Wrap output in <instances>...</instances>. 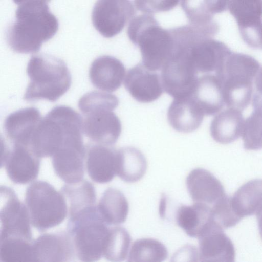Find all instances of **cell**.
Segmentation results:
<instances>
[{"mask_svg":"<svg viewBox=\"0 0 262 262\" xmlns=\"http://www.w3.org/2000/svg\"><path fill=\"white\" fill-rule=\"evenodd\" d=\"M61 193L68 202L69 214L96 204V195L94 186L86 180L64 185Z\"/></svg>","mask_w":262,"mask_h":262,"instance_id":"obj_31","label":"cell"},{"mask_svg":"<svg viewBox=\"0 0 262 262\" xmlns=\"http://www.w3.org/2000/svg\"><path fill=\"white\" fill-rule=\"evenodd\" d=\"M17 7L14 20L6 31L7 42L15 52L34 53L42 43L51 38L59 23L50 10L48 1H14Z\"/></svg>","mask_w":262,"mask_h":262,"instance_id":"obj_1","label":"cell"},{"mask_svg":"<svg viewBox=\"0 0 262 262\" xmlns=\"http://www.w3.org/2000/svg\"><path fill=\"white\" fill-rule=\"evenodd\" d=\"M98 210L108 226L123 223L128 213V203L124 194L114 188H107L97 205Z\"/></svg>","mask_w":262,"mask_h":262,"instance_id":"obj_29","label":"cell"},{"mask_svg":"<svg viewBox=\"0 0 262 262\" xmlns=\"http://www.w3.org/2000/svg\"><path fill=\"white\" fill-rule=\"evenodd\" d=\"M227 9L236 20L243 41L261 50L262 1H228Z\"/></svg>","mask_w":262,"mask_h":262,"instance_id":"obj_11","label":"cell"},{"mask_svg":"<svg viewBox=\"0 0 262 262\" xmlns=\"http://www.w3.org/2000/svg\"><path fill=\"white\" fill-rule=\"evenodd\" d=\"M85 149L68 147L60 149L52 157L56 174L68 184L83 180Z\"/></svg>","mask_w":262,"mask_h":262,"instance_id":"obj_25","label":"cell"},{"mask_svg":"<svg viewBox=\"0 0 262 262\" xmlns=\"http://www.w3.org/2000/svg\"><path fill=\"white\" fill-rule=\"evenodd\" d=\"M223 228L214 222L198 237L200 262H235V250Z\"/></svg>","mask_w":262,"mask_h":262,"instance_id":"obj_14","label":"cell"},{"mask_svg":"<svg viewBox=\"0 0 262 262\" xmlns=\"http://www.w3.org/2000/svg\"><path fill=\"white\" fill-rule=\"evenodd\" d=\"M165 246L151 238L136 240L132 245L127 262H163L168 257Z\"/></svg>","mask_w":262,"mask_h":262,"instance_id":"obj_30","label":"cell"},{"mask_svg":"<svg viewBox=\"0 0 262 262\" xmlns=\"http://www.w3.org/2000/svg\"><path fill=\"white\" fill-rule=\"evenodd\" d=\"M232 52L224 42L214 39L199 42L190 49V59L198 72L216 73Z\"/></svg>","mask_w":262,"mask_h":262,"instance_id":"obj_21","label":"cell"},{"mask_svg":"<svg viewBox=\"0 0 262 262\" xmlns=\"http://www.w3.org/2000/svg\"><path fill=\"white\" fill-rule=\"evenodd\" d=\"M96 204L69 214L67 232L75 255L81 262H97L103 257L110 227Z\"/></svg>","mask_w":262,"mask_h":262,"instance_id":"obj_5","label":"cell"},{"mask_svg":"<svg viewBox=\"0 0 262 262\" xmlns=\"http://www.w3.org/2000/svg\"><path fill=\"white\" fill-rule=\"evenodd\" d=\"M254 85L252 98L253 111L262 115V67L255 78Z\"/></svg>","mask_w":262,"mask_h":262,"instance_id":"obj_40","label":"cell"},{"mask_svg":"<svg viewBox=\"0 0 262 262\" xmlns=\"http://www.w3.org/2000/svg\"><path fill=\"white\" fill-rule=\"evenodd\" d=\"M83 121L80 114L71 107L56 106L39 123L29 147L39 158L52 157L64 148H85Z\"/></svg>","mask_w":262,"mask_h":262,"instance_id":"obj_2","label":"cell"},{"mask_svg":"<svg viewBox=\"0 0 262 262\" xmlns=\"http://www.w3.org/2000/svg\"><path fill=\"white\" fill-rule=\"evenodd\" d=\"M211 208L214 220L223 229L233 227L241 220L234 211L231 196L227 194L217 201Z\"/></svg>","mask_w":262,"mask_h":262,"instance_id":"obj_37","label":"cell"},{"mask_svg":"<svg viewBox=\"0 0 262 262\" xmlns=\"http://www.w3.org/2000/svg\"><path fill=\"white\" fill-rule=\"evenodd\" d=\"M198 73L188 52L173 51L161 69L164 91L174 99L191 96L198 82Z\"/></svg>","mask_w":262,"mask_h":262,"instance_id":"obj_8","label":"cell"},{"mask_svg":"<svg viewBox=\"0 0 262 262\" xmlns=\"http://www.w3.org/2000/svg\"><path fill=\"white\" fill-rule=\"evenodd\" d=\"M127 33L132 42L139 48L144 66L151 71L161 69L173 52L169 29L160 26L152 14H143L131 20Z\"/></svg>","mask_w":262,"mask_h":262,"instance_id":"obj_6","label":"cell"},{"mask_svg":"<svg viewBox=\"0 0 262 262\" xmlns=\"http://www.w3.org/2000/svg\"><path fill=\"white\" fill-rule=\"evenodd\" d=\"M181 5L190 24L202 25L215 21L208 0L182 1Z\"/></svg>","mask_w":262,"mask_h":262,"instance_id":"obj_36","label":"cell"},{"mask_svg":"<svg viewBox=\"0 0 262 262\" xmlns=\"http://www.w3.org/2000/svg\"><path fill=\"white\" fill-rule=\"evenodd\" d=\"M4 146L2 163L10 179L19 184L34 180L39 171V158L28 146L13 144L11 149L5 145Z\"/></svg>","mask_w":262,"mask_h":262,"instance_id":"obj_12","label":"cell"},{"mask_svg":"<svg viewBox=\"0 0 262 262\" xmlns=\"http://www.w3.org/2000/svg\"><path fill=\"white\" fill-rule=\"evenodd\" d=\"M86 154V169L95 182L104 184L116 175L117 150L110 146L95 144L89 146Z\"/></svg>","mask_w":262,"mask_h":262,"instance_id":"obj_20","label":"cell"},{"mask_svg":"<svg viewBox=\"0 0 262 262\" xmlns=\"http://www.w3.org/2000/svg\"><path fill=\"white\" fill-rule=\"evenodd\" d=\"M204 115L191 96L174 99L167 112L169 124L177 131L183 133L198 129Z\"/></svg>","mask_w":262,"mask_h":262,"instance_id":"obj_22","label":"cell"},{"mask_svg":"<svg viewBox=\"0 0 262 262\" xmlns=\"http://www.w3.org/2000/svg\"><path fill=\"white\" fill-rule=\"evenodd\" d=\"M242 136L245 149L257 150L262 148V115L252 112L245 120Z\"/></svg>","mask_w":262,"mask_h":262,"instance_id":"obj_34","label":"cell"},{"mask_svg":"<svg viewBox=\"0 0 262 262\" xmlns=\"http://www.w3.org/2000/svg\"><path fill=\"white\" fill-rule=\"evenodd\" d=\"M26 71L30 81L23 98L28 101L39 99L55 101L71 84V73L65 62L51 54L32 56Z\"/></svg>","mask_w":262,"mask_h":262,"instance_id":"obj_3","label":"cell"},{"mask_svg":"<svg viewBox=\"0 0 262 262\" xmlns=\"http://www.w3.org/2000/svg\"><path fill=\"white\" fill-rule=\"evenodd\" d=\"M1 240L8 238L33 240L31 222L26 206L9 187H1Z\"/></svg>","mask_w":262,"mask_h":262,"instance_id":"obj_9","label":"cell"},{"mask_svg":"<svg viewBox=\"0 0 262 262\" xmlns=\"http://www.w3.org/2000/svg\"><path fill=\"white\" fill-rule=\"evenodd\" d=\"M124 85L132 97L142 103L152 102L164 92L160 76L141 63L128 70Z\"/></svg>","mask_w":262,"mask_h":262,"instance_id":"obj_16","label":"cell"},{"mask_svg":"<svg viewBox=\"0 0 262 262\" xmlns=\"http://www.w3.org/2000/svg\"><path fill=\"white\" fill-rule=\"evenodd\" d=\"M231 198L234 211L241 220L256 214L262 206V179L245 183Z\"/></svg>","mask_w":262,"mask_h":262,"instance_id":"obj_27","label":"cell"},{"mask_svg":"<svg viewBox=\"0 0 262 262\" xmlns=\"http://www.w3.org/2000/svg\"><path fill=\"white\" fill-rule=\"evenodd\" d=\"M186 184L188 193L195 203L213 205L226 194L219 180L203 168L191 170L186 178Z\"/></svg>","mask_w":262,"mask_h":262,"instance_id":"obj_17","label":"cell"},{"mask_svg":"<svg viewBox=\"0 0 262 262\" xmlns=\"http://www.w3.org/2000/svg\"><path fill=\"white\" fill-rule=\"evenodd\" d=\"M25 203L31 224L39 232L59 225L68 214L64 196L45 181H35L27 188Z\"/></svg>","mask_w":262,"mask_h":262,"instance_id":"obj_7","label":"cell"},{"mask_svg":"<svg viewBox=\"0 0 262 262\" xmlns=\"http://www.w3.org/2000/svg\"><path fill=\"white\" fill-rule=\"evenodd\" d=\"M42 119L39 111L33 107L10 114L4 122V130L13 144L29 147L33 134Z\"/></svg>","mask_w":262,"mask_h":262,"instance_id":"obj_19","label":"cell"},{"mask_svg":"<svg viewBox=\"0 0 262 262\" xmlns=\"http://www.w3.org/2000/svg\"><path fill=\"white\" fill-rule=\"evenodd\" d=\"M136 9L128 0H99L92 11L95 28L105 37L119 33L134 17Z\"/></svg>","mask_w":262,"mask_h":262,"instance_id":"obj_10","label":"cell"},{"mask_svg":"<svg viewBox=\"0 0 262 262\" xmlns=\"http://www.w3.org/2000/svg\"><path fill=\"white\" fill-rule=\"evenodd\" d=\"M136 8L145 14H151L160 11L172 9L179 3V1H135Z\"/></svg>","mask_w":262,"mask_h":262,"instance_id":"obj_38","label":"cell"},{"mask_svg":"<svg viewBox=\"0 0 262 262\" xmlns=\"http://www.w3.org/2000/svg\"><path fill=\"white\" fill-rule=\"evenodd\" d=\"M170 262H200L199 252L196 246L186 244L173 254Z\"/></svg>","mask_w":262,"mask_h":262,"instance_id":"obj_39","label":"cell"},{"mask_svg":"<svg viewBox=\"0 0 262 262\" xmlns=\"http://www.w3.org/2000/svg\"><path fill=\"white\" fill-rule=\"evenodd\" d=\"M244 122L241 111L228 108L212 119L210 126L211 136L221 144L233 142L242 135Z\"/></svg>","mask_w":262,"mask_h":262,"instance_id":"obj_26","label":"cell"},{"mask_svg":"<svg viewBox=\"0 0 262 262\" xmlns=\"http://www.w3.org/2000/svg\"><path fill=\"white\" fill-rule=\"evenodd\" d=\"M32 241L19 238L1 240V262H34Z\"/></svg>","mask_w":262,"mask_h":262,"instance_id":"obj_33","label":"cell"},{"mask_svg":"<svg viewBox=\"0 0 262 262\" xmlns=\"http://www.w3.org/2000/svg\"><path fill=\"white\" fill-rule=\"evenodd\" d=\"M125 68L115 57L102 55L91 63L89 77L92 84L101 90L112 92L120 87L125 75Z\"/></svg>","mask_w":262,"mask_h":262,"instance_id":"obj_18","label":"cell"},{"mask_svg":"<svg viewBox=\"0 0 262 262\" xmlns=\"http://www.w3.org/2000/svg\"><path fill=\"white\" fill-rule=\"evenodd\" d=\"M175 219L188 236L195 238L215 221L210 206L200 203L181 205L176 211Z\"/></svg>","mask_w":262,"mask_h":262,"instance_id":"obj_23","label":"cell"},{"mask_svg":"<svg viewBox=\"0 0 262 262\" xmlns=\"http://www.w3.org/2000/svg\"><path fill=\"white\" fill-rule=\"evenodd\" d=\"M146 169V158L139 149L128 146L117 150L116 175L123 181H138L145 174Z\"/></svg>","mask_w":262,"mask_h":262,"instance_id":"obj_28","label":"cell"},{"mask_svg":"<svg viewBox=\"0 0 262 262\" xmlns=\"http://www.w3.org/2000/svg\"><path fill=\"white\" fill-rule=\"evenodd\" d=\"M83 130L99 144L111 146L118 140L122 126L118 116L108 108H97L83 114Z\"/></svg>","mask_w":262,"mask_h":262,"instance_id":"obj_13","label":"cell"},{"mask_svg":"<svg viewBox=\"0 0 262 262\" xmlns=\"http://www.w3.org/2000/svg\"><path fill=\"white\" fill-rule=\"evenodd\" d=\"M34 262H69L75 255L72 240L60 231L40 235L32 242Z\"/></svg>","mask_w":262,"mask_h":262,"instance_id":"obj_15","label":"cell"},{"mask_svg":"<svg viewBox=\"0 0 262 262\" xmlns=\"http://www.w3.org/2000/svg\"><path fill=\"white\" fill-rule=\"evenodd\" d=\"M259 62L251 55L232 51L215 73L222 85L225 104L243 111L251 100L253 83L260 70Z\"/></svg>","mask_w":262,"mask_h":262,"instance_id":"obj_4","label":"cell"},{"mask_svg":"<svg viewBox=\"0 0 262 262\" xmlns=\"http://www.w3.org/2000/svg\"><path fill=\"white\" fill-rule=\"evenodd\" d=\"M256 215L257 220L259 234L262 239V206L256 213Z\"/></svg>","mask_w":262,"mask_h":262,"instance_id":"obj_41","label":"cell"},{"mask_svg":"<svg viewBox=\"0 0 262 262\" xmlns=\"http://www.w3.org/2000/svg\"><path fill=\"white\" fill-rule=\"evenodd\" d=\"M119 104L118 97L112 94L94 91L84 94L79 99L78 107L83 114L97 108H108L113 111Z\"/></svg>","mask_w":262,"mask_h":262,"instance_id":"obj_35","label":"cell"},{"mask_svg":"<svg viewBox=\"0 0 262 262\" xmlns=\"http://www.w3.org/2000/svg\"><path fill=\"white\" fill-rule=\"evenodd\" d=\"M191 96L205 115H214L225 105L221 83L215 75L206 74L199 77Z\"/></svg>","mask_w":262,"mask_h":262,"instance_id":"obj_24","label":"cell"},{"mask_svg":"<svg viewBox=\"0 0 262 262\" xmlns=\"http://www.w3.org/2000/svg\"><path fill=\"white\" fill-rule=\"evenodd\" d=\"M132 242L127 230L122 227L110 228L103 257L110 262H122L127 257Z\"/></svg>","mask_w":262,"mask_h":262,"instance_id":"obj_32","label":"cell"}]
</instances>
